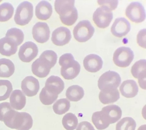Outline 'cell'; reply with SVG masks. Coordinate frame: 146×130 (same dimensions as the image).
I'll return each mask as SVG.
<instances>
[{
  "label": "cell",
  "instance_id": "1",
  "mask_svg": "<svg viewBox=\"0 0 146 130\" xmlns=\"http://www.w3.org/2000/svg\"><path fill=\"white\" fill-rule=\"evenodd\" d=\"M122 115L120 107L115 105H110L104 107L101 111L94 113L92 120L97 129L102 130L119 120Z\"/></svg>",
  "mask_w": 146,
  "mask_h": 130
},
{
  "label": "cell",
  "instance_id": "2",
  "mask_svg": "<svg viewBox=\"0 0 146 130\" xmlns=\"http://www.w3.org/2000/svg\"><path fill=\"white\" fill-rule=\"evenodd\" d=\"M3 122L7 127L18 130H29L32 127L33 121L30 114L19 112L14 109L9 111L4 115Z\"/></svg>",
  "mask_w": 146,
  "mask_h": 130
},
{
  "label": "cell",
  "instance_id": "3",
  "mask_svg": "<svg viewBox=\"0 0 146 130\" xmlns=\"http://www.w3.org/2000/svg\"><path fill=\"white\" fill-rule=\"evenodd\" d=\"M74 4V0H56L55 2V10L59 15L61 22L68 27L74 25L78 20V11Z\"/></svg>",
  "mask_w": 146,
  "mask_h": 130
},
{
  "label": "cell",
  "instance_id": "4",
  "mask_svg": "<svg viewBox=\"0 0 146 130\" xmlns=\"http://www.w3.org/2000/svg\"><path fill=\"white\" fill-rule=\"evenodd\" d=\"M59 63L62 66L61 74L66 80H73L76 78L80 72V63L74 60L73 55L70 53L63 54L60 57Z\"/></svg>",
  "mask_w": 146,
  "mask_h": 130
},
{
  "label": "cell",
  "instance_id": "5",
  "mask_svg": "<svg viewBox=\"0 0 146 130\" xmlns=\"http://www.w3.org/2000/svg\"><path fill=\"white\" fill-rule=\"evenodd\" d=\"M33 16V6L30 2H23L17 7L14 16L16 24L23 26L28 25Z\"/></svg>",
  "mask_w": 146,
  "mask_h": 130
},
{
  "label": "cell",
  "instance_id": "6",
  "mask_svg": "<svg viewBox=\"0 0 146 130\" xmlns=\"http://www.w3.org/2000/svg\"><path fill=\"white\" fill-rule=\"evenodd\" d=\"M95 32V29L91 23L87 20L80 21L73 29L74 37L77 41L84 42L91 39Z\"/></svg>",
  "mask_w": 146,
  "mask_h": 130
},
{
  "label": "cell",
  "instance_id": "7",
  "mask_svg": "<svg viewBox=\"0 0 146 130\" xmlns=\"http://www.w3.org/2000/svg\"><path fill=\"white\" fill-rule=\"evenodd\" d=\"M121 82L119 74L113 71H109L102 74L98 81V86L101 90L117 89Z\"/></svg>",
  "mask_w": 146,
  "mask_h": 130
},
{
  "label": "cell",
  "instance_id": "8",
  "mask_svg": "<svg viewBox=\"0 0 146 130\" xmlns=\"http://www.w3.org/2000/svg\"><path fill=\"white\" fill-rule=\"evenodd\" d=\"M134 57V54L131 48L122 47L115 50L113 56V61L115 65L118 67L126 68L129 66Z\"/></svg>",
  "mask_w": 146,
  "mask_h": 130
},
{
  "label": "cell",
  "instance_id": "9",
  "mask_svg": "<svg viewBox=\"0 0 146 130\" xmlns=\"http://www.w3.org/2000/svg\"><path fill=\"white\" fill-rule=\"evenodd\" d=\"M113 19V14L110 9L104 6L98 7L94 12L93 20L98 28L105 29L108 27Z\"/></svg>",
  "mask_w": 146,
  "mask_h": 130
},
{
  "label": "cell",
  "instance_id": "10",
  "mask_svg": "<svg viewBox=\"0 0 146 130\" xmlns=\"http://www.w3.org/2000/svg\"><path fill=\"white\" fill-rule=\"evenodd\" d=\"M125 15L129 20L135 23H140L145 19V12L141 3L138 2L131 3L125 10Z\"/></svg>",
  "mask_w": 146,
  "mask_h": 130
},
{
  "label": "cell",
  "instance_id": "11",
  "mask_svg": "<svg viewBox=\"0 0 146 130\" xmlns=\"http://www.w3.org/2000/svg\"><path fill=\"white\" fill-rule=\"evenodd\" d=\"M38 48L35 43L31 41L25 42L20 47L19 56L22 62L29 63L37 56Z\"/></svg>",
  "mask_w": 146,
  "mask_h": 130
},
{
  "label": "cell",
  "instance_id": "12",
  "mask_svg": "<svg viewBox=\"0 0 146 130\" xmlns=\"http://www.w3.org/2000/svg\"><path fill=\"white\" fill-rule=\"evenodd\" d=\"M50 63L46 59L41 56L36 59L32 64L31 70L33 74L38 78H44L47 77L52 68Z\"/></svg>",
  "mask_w": 146,
  "mask_h": 130
},
{
  "label": "cell",
  "instance_id": "13",
  "mask_svg": "<svg viewBox=\"0 0 146 130\" xmlns=\"http://www.w3.org/2000/svg\"><path fill=\"white\" fill-rule=\"evenodd\" d=\"M33 38L37 42L43 44L49 40L50 35L49 27L45 22L37 23L33 27Z\"/></svg>",
  "mask_w": 146,
  "mask_h": 130
},
{
  "label": "cell",
  "instance_id": "14",
  "mask_svg": "<svg viewBox=\"0 0 146 130\" xmlns=\"http://www.w3.org/2000/svg\"><path fill=\"white\" fill-rule=\"evenodd\" d=\"M71 37V32L68 28L60 27L53 32L51 40L56 46H62L68 43Z\"/></svg>",
  "mask_w": 146,
  "mask_h": 130
},
{
  "label": "cell",
  "instance_id": "15",
  "mask_svg": "<svg viewBox=\"0 0 146 130\" xmlns=\"http://www.w3.org/2000/svg\"><path fill=\"white\" fill-rule=\"evenodd\" d=\"M21 89L25 96L33 97L38 94L40 89V84L36 78L33 76H28L22 81Z\"/></svg>",
  "mask_w": 146,
  "mask_h": 130
},
{
  "label": "cell",
  "instance_id": "16",
  "mask_svg": "<svg viewBox=\"0 0 146 130\" xmlns=\"http://www.w3.org/2000/svg\"><path fill=\"white\" fill-rule=\"evenodd\" d=\"M146 60H140L135 63L131 70L133 77L138 79L140 88L145 90L146 89Z\"/></svg>",
  "mask_w": 146,
  "mask_h": 130
},
{
  "label": "cell",
  "instance_id": "17",
  "mask_svg": "<svg viewBox=\"0 0 146 130\" xmlns=\"http://www.w3.org/2000/svg\"><path fill=\"white\" fill-rule=\"evenodd\" d=\"M131 28L130 23L125 18H117L112 26L111 31L115 36L121 38L129 33Z\"/></svg>",
  "mask_w": 146,
  "mask_h": 130
},
{
  "label": "cell",
  "instance_id": "18",
  "mask_svg": "<svg viewBox=\"0 0 146 130\" xmlns=\"http://www.w3.org/2000/svg\"><path fill=\"white\" fill-rule=\"evenodd\" d=\"M103 62L100 56L94 54L86 56L84 60L83 65L86 70L90 73L98 72L102 67Z\"/></svg>",
  "mask_w": 146,
  "mask_h": 130
},
{
  "label": "cell",
  "instance_id": "19",
  "mask_svg": "<svg viewBox=\"0 0 146 130\" xmlns=\"http://www.w3.org/2000/svg\"><path fill=\"white\" fill-rule=\"evenodd\" d=\"M44 88L49 93L58 96L64 90V84L59 77L52 76L46 80Z\"/></svg>",
  "mask_w": 146,
  "mask_h": 130
},
{
  "label": "cell",
  "instance_id": "20",
  "mask_svg": "<svg viewBox=\"0 0 146 130\" xmlns=\"http://www.w3.org/2000/svg\"><path fill=\"white\" fill-rule=\"evenodd\" d=\"M19 45L16 42L9 37L0 39V54L7 56H10L16 54Z\"/></svg>",
  "mask_w": 146,
  "mask_h": 130
},
{
  "label": "cell",
  "instance_id": "21",
  "mask_svg": "<svg viewBox=\"0 0 146 130\" xmlns=\"http://www.w3.org/2000/svg\"><path fill=\"white\" fill-rule=\"evenodd\" d=\"M52 5L47 1H41L36 5L35 15L39 20L46 21L50 19L52 13Z\"/></svg>",
  "mask_w": 146,
  "mask_h": 130
},
{
  "label": "cell",
  "instance_id": "22",
  "mask_svg": "<svg viewBox=\"0 0 146 130\" xmlns=\"http://www.w3.org/2000/svg\"><path fill=\"white\" fill-rule=\"evenodd\" d=\"M27 98L25 95L20 90L12 92L10 98V105L13 109L21 110L26 105Z\"/></svg>",
  "mask_w": 146,
  "mask_h": 130
},
{
  "label": "cell",
  "instance_id": "23",
  "mask_svg": "<svg viewBox=\"0 0 146 130\" xmlns=\"http://www.w3.org/2000/svg\"><path fill=\"white\" fill-rule=\"evenodd\" d=\"M121 95L127 98H132L137 95L139 88L135 81L127 80L124 81L119 88Z\"/></svg>",
  "mask_w": 146,
  "mask_h": 130
},
{
  "label": "cell",
  "instance_id": "24",
  "mask_svg": "<svg viewBox=\"0 0 146 130\" xmlns=\"http://www.w3.org/2000/svg\"><path fill=\"white\" fill-rule=\"evenodd\" d=\"M119 98V92L117 89L101 90L99 95L100 101L104 105L114 103Z\"/></svg>",
  "mask_w": 146,
  "mask_h": 130
},
{
  "label": "cell",
  "instance_id": "25",
  "mask_svg": "<svg viewBox=\"0 0 146 130\" xmlns=\"http://www.w3.org/2000/svg\"><path fill=\"white\" fill-rule=\"evenodd\" d=\"M84 95L83 88L78 85L69 87L66 90V96L69 101L77 102L82 99Z\"/></svg>",
  "mask_w": 146,
  "mask_h": 130
},
{
  "label": "cell",
  "instance_id": "26",
  "mask_svg": "<svg viewBox=\"0 0 146 130\" xmlns=\"http://www.w3.org/2000/svg\"><path fill=\"white\" fill-rule=\"evenodd\" d=\"M14 63L8 59H0V77L8 78L14 73Z\"/></svg>",
  "mask_w": 146,
  "mask_h": 130
},
{
  "label": "cell",
  "instance_id": "27",
  "mask_svg": "<svg viewBox=\"0 0 146 130\" xmlns=\"http://www.w3.org/2000/svg\"><path fill=\"white\" fill-rule=\"evenodd\" d=\"M13 5L8 3H3L0 5V22H6L12 18L14 13Z\"/></svg>",
  "mask_w": 146,
  "mask_h": 130
},
{
  "label": "cell",
  "instance_id": "28",
  "mask_svg": "<svg viewBox=\"0 0 146 130\" xmlns=\"http://www.w3.org/2000/svg\"><path fill=\"white\" fill-rule=\"evenodd\" d=\"M62 123L63 127L66 130H74L77 127L78 121L74 114L69 113L63 116Z\"/></svg>",
  "mask_w": 146,
  "mask_h": 130
},
{
  "label": "cell",
  "instance_id": "29",
  "mask_svg": "<svg viewBox=\"0 0 146 130\" xmlns=\"http://www.w3.org/2000/svg\"><path fill=\"white\" fill-rule=\"evenodd\" d=\"M71 107L69 100L66 99H62L58 100L53 106L54 113L58 115H62L68 111Z\"/></svg>",
  "mask_w": 146,
  "mask_h": 130
},
{
  "label": "cell",
  "instance_id": "30",
  "mask_svg": "<svg viewBox=\"0 0 146 130\" xmlns=\"http://www.w3.org/2000/svg\"><path fill=\"white\" fill-rule=\"evenodd\" d=\"M13 91L11 82L7 80H0V101L8 99Z\"/></svg>",
  "mask_w": 146,
  "mask_h": 130
},
{
  "label": "cell",
  "instance_id": "31",
  "mask_svg": "<svg viewBox=\"0 0 146 130\" xmlns=\"http://www.w3.org/2000/svg\"><path fill=\"white\" fill-rule=\"evenodd\" d=\"M136 123L131 117H125L118 122L116 125V130H135Z\"/></svg>",
  "mask_w": 146,
  "mask_h": 130
},
{
  "label": "cell",
  "instance_id": "32",
  "mask_svg": "<svg viewBox=\"0 0 146 130\" xmlns=\"http://www.w3.org/2000/svg\"><path fill=\"white\" fill-rule=\"evenodd\" d=\"M58 96L49 93L44 87L39 94V99L43 104L45 105H50L57 100Z\"/></svg>",
  "mask_w": 146,
  "mask_h": 130
},
{
  "label": "cell",
  "instance_id": "33",
  "mask_svg": "<svg viewBox=\"0 0 146 130\" xmlns=\"http://www.w3.org/2000/svg\"><path fill=\"white\" fill-rule=\"evenodd\" d=\"M5 36L10 37L14 39L19 46L23 42L24 34L21 29L16 28H11L7 31Z\"/></svg>",
  "mask_w": 146,
  "mask_h": 130
},
{
  "label": "cell",
  "instance_id": "34",
  "mask_svg": "<svg viewBox=\"0 0 146 130\" xmlns=\"http://www.w3.org/2000/svg\"><path fill=\"white\" fill-rule=\"evenodd\" d=\"M47 60L51 64L53 67L56 64L57 60V55L54 51L47 50L42 53L40 56Z\"/></svg>",
  "mask_w": 146,
  "mask_h": 130
},
{
  "label": "cell",
  "instance_id": "35",
  "mask_svg": "<svg viewBox=\"0 0 146 130\" xmlns=\"http://www.w3.org/2000/svg\"><path fill=\"white\" fill-rule=\"evenodd\" d=\"M118 1H98L97 3L100 6L106 7L112 11L117 8L118 4Z\"/></svg>",
  "mask_w": 146,
  "mask_h": 130
},
{
  "label": "cell",
  "instance_id": "36",
  "mask_svg": "<svg viewBox=\"0 0 146 130\" xmlns=\"http://www.w3.org/2000/svg\"><path fill=\"white\" fill-rule=\"evenodd\" d=\"M137 42L139 46L146 48V29H142L138 33L137 37Z\"/></svg>",
  "mask_w": 146,
  "mask_h": 130
},
{
  "label": "cell",
  "instance_id": "37",
  "mask_svg": "<svg viewBox=\"0 0 146 130\" xmlns=\"http://www.w3.org/2000/svg\"><path fill=\"white\" fill-rule=\"evenodd\" d=\"M13 109L9 103L5 102L0 103V121L3 122L4 115L9 111Z\"/></svg>",
  "mask_w": 146,
  "mask_h": 130
},
{
  "label": "cell",
  "instance_id": "38",
  "mask_svg": "<svg viewBox=\"0 0 146 130\" xmlns=\"http://www.w3.org/2000/svg\"><path fill=\"white\" fill-rule=\"evenodd\" d=\"M76 130H96L94 127L89 122L82 121L79 123Z\"/></svg>",
  "mask_w": 146,
  "mask_h": 130
},
{
  "label": "cell",
  "instance_id": "39",
  "mask_svg": "<svg viewBox=\"0 0 146 130\" xmlns=\"http://www.w3.org/2000/svg\"><path fill=\"white\" fill-rule=\"evenodd\" d=\"M138 130H146V125H141L139 127Z\"/></svg>",
  "mask_w": 146,
  "mask_h": 130
},
{
  "label": "cell",
  "instance_id": "40",
  "mask_svg": "<svg viewBox=\"0 0 146 130\" xmlns=\"http://www.w3.org/2000/svg\"><path fill=\"white\" fill-rule=\"evenodd\" d=\"M2 1H0V3H1Z\"/></svg>",
  "mask_w": 146,
  "mask_h": 130
}]
</instances>
